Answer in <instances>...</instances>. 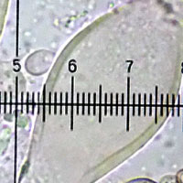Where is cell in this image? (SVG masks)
Here are the masks:
<instances>
[{
  "label": "cell",
  "instance_id": "6",
  "mask_svg": "<svg viewBox=\"0 0 183 183\" xmlns=\"http://www.w3.org/2000/svg\"><path fill=\"white\" fill-rule=\"evenodd\" d=\"M83 114H84V113H85V103H84V94H83Z\"/></svg>",
  "mask_w": 183,
  "mask_h": 183
},
{
  "label": "cell",
  "instance_id": "7",
  "mask_svg": "<svg viewBox=\"0 0 183 183\" xmlns=\"http://www.w3.org/2000/svg\"><path fill=\"white\" fill-rule=\"evenodd\" d=\"M1 109H2V95L1 93H0V113H1Z\"/></svg>",
  "mask_w": 183,
  "mask_h": 183
},
{
  "label": "cell",
  "instance_id": "1",
  "mask_svg": "<svg viewBox=\"0 0 183 183\" xmlns=\"http://www.w3.org/2000/svg\"><path fill=\"white\" fill-rule=\"evenodd\" d=\"M127 183H156V182L148 178H137V179H133Z\"/></svg>",
  "mask_w": 183,
  "mask_h": 183
},
{
  "label": "cell",
  "instance_id": "5",
  "mask_svg": "<svg viewBox=\"0 0 183 183\" xmlns=\"http://www.w3.org/2000/svg\"><path fill=\"white\" fill-rule=\"evenodd\" d=\"M106 99H107V95L105 96V106H104V115H107V101H106Z\"/></svg>",
  "mask_w": 183,
  "mask_h": 183
},
{
  "label": "cell",
  "instance_id": "4",
  "mask_svg": "<svg viewBox=\"0 0 183 183\" xmlns=\"http://www.w3.org/2000/svg\"><path fill=\"white\" fill-rule=\"evenodd\" d=\"M4 113H7V93H5V101H4Z\"/></svg>",
  "mask_w": 183,
  "mask_h": 183
},
{
  "label": "cell",
  "instance_id": "2",
  "mask_svg": "<svg viewBox=\"0 0 183 183\" xmlns=\"http://www.w3.org/2000/svg\"><path fill=\"white\" fill-rule=\"evenodd\" d=\"M176 178H177L178 183H183V169H181L178 172Z\"/></svg>",
  "mask_w": 183,
  "mask_h": 183
},
{
  "label": "cell",
  "instance_id": "3",
  "mask_svg": "<svg viewBox=\"0 0 183 183\" xmlns=\"http://www.w3.org/2000/svg\"><path fill=\"white\" fill-rule=\"evenodd\" d=\"M102 120V98H101V89H100V103H99V121Z\"/></svg>",
  "mask_w": 183,
  "mask_h": 183
}]
</instances>
